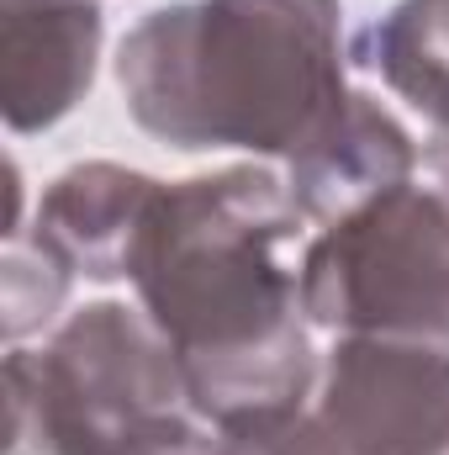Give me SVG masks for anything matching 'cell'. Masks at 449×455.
<instances>
[{
    "label": "cell",
    "mask_w": 449,
    "mask_h": 455,
    "mask_svg": "<svg viewBox=\"0 0 449 455\" xmlns=\"http://www.w3.org/2000/svg\"><path fill=\"white\" fill-rule=\"evenodd\" d=\"M413 175H418L413 132L365 91H349V101L328 122V132L302 159L286 164V186H291L302 218L318 228L349 218L354 207L375 202L381 191H391Z\"/></svg>",
    "instance_id": "52a82bcc"
},
{
    "label": "cell",
    "mask_w": 449,
    "mask_h": 455,
    "mask_svg": "<svg viewBox=\"0 0 449 455\" xmlns=\"http://www.w3.org/2000/svg\"><path fill=\"white\" fill-rule=\"evenodd\" d=\"M196 455H217V451H196Z\"/></svg>",
    "instance_id": "8fae6325"
},
{
    "label": "cell",
    "mask_w": 449,
    "mask_h": 455,
    "mask_svg": "<svg viewBox=\"0 0 449 455\" xmlns=\"http://www.w3.org/2000/svg\"><path fill=\"white\" fill-rule=\"evenodd\" d=\"M359 59L429 122L434 159L449 170V0H397L359 37Z\"/></svg>",
    "instance_id": "9c48e42d"
},
{
    "label": "cell",
    "mask_w": 449,
    "mask_h": 455,
    "mask_svg": "<svg viewBox=\"0 0 449 455\" xmlns=\"http://www.w3.org/2000/svg\"><path fill=\"white\" fill-rule=\"evenodd\" d=\"M302 223L291 186L259 164L159 180L143 212L127 281L212 424L312 392V318L280 259Z\"/></svg>",
    "instance_id": "6da1fadb"
},
{
    "label": "cell",
    "mask_w": 449,
    "mask_h": 455,
    "mask_svg": "<svg viewBox=\"0 0 449 455\" xmlns=\"http://www.w3.org/2000/svg\"><path fill=\"white\" fill-rule=\"evenodd\" d=\"M132 122L185 154L302 159L343 112L338 0H175L116 48Z\"/></svg>",
    "instance_id": "7a4b0ae2"
},
{
    "label": "cell",
    "mask_w": 449,
    "mask_h": 455,
    "mask_svg": "<svg viewBox=\"0 0 449 455\" xmlns=\"http://www.w3.org/2000/svg\"><path fill=\"white\" fill-rule=\"evenodd\" d=\"M0 59H5V127L43 132L80 107L101 59V5L96 0H5L0 5Z\"/></svg>",
    "instance_id": "8992f818"
},
{
    "label": "cell",
    "mask_w": 449,
    "mask_h": 455,
    "mask_svg": "<svg viewBox=\"0 0 449 455\" xmlns=\"http://www.w3.org/2000/svg\"><path fill=\"white\" fill-rule=\"evenodd\" d=\"M318 408L343 455H449V349L338 334Z\"/></svg>",
    "instance_id": "5b68a950"
},
{
    "label": "cell",
    "mask_w": 449,
    "mask_h": 455,
    "mask_svg": "<svg viewBox=\"0 0 449 455\" xmlns=\"http://www.w3.org/2000/svg\"><path fill=\"white\" fill-rule=\"evenodd\" d=\"M217 455H343V445L328 429L323 408L312 413L307 403H280V408H254V413L223 419Z\"/></svg>",
    "instance_id": "30bf717a"
},
{
    "label": "cell",
    "mask_w": 449,
    "mask_h": 455,
    "mask_svg": "<svg viewBox=\"0 0 449 455\" xmlns=\"http://www.w3.org/2000/svg\"><path fill=\"white\" fill-rule=\"evenodd\" d=\"M154 191H159V180L143 170L106 164V159L75 164L43 191L32 243L48 249L69 275L122 281Z\"/></svg>",
    "instance_id": "ba28073f"
},
{
    "label": "cell",
    "mask_w": 449,
    "mask_h": 455,
    "mask_svg": "<svg viewBox=\"0 0 449 455\" xmlns=\"http://www.w3.org/2000/svg\"><path fill=\"white\" fill-rule=\"evenodd\" d=\"M0 5H5V0H0Z\"/></svg>",
    "instance_id": "7c38bea8"
},
{
    "label": "cell",
    "mask_w": 449,
    "mask_h": 455,
    "mask_svg": "<svg viewBox=\"0 0 449 455\" xmlns=\"http://www.w3.org/2000/svg\"><path fill=\"white\" fill-rule=\"evenodd\" d=\"M302 307L318 329L449 349V180H402L302 249Z\"/></svg>",
    "instance_id": "277c9868"
},
{
    "label": "cell",
    "mask_w": 449,
    "mask_h": 455,
    "mask_svg": "<svg viewBox=\"0 0 449 455\" xmlns=\"http://www.w3.org/2000/svg\"><path fill=\"white\" fill-rule=\"evenodd\" d=\"M196 451H217V424L143 307L91 302L43 349L5 355V455Z\"/></svg>",
    "instance_id": "3957f363"
}]
</instances>
